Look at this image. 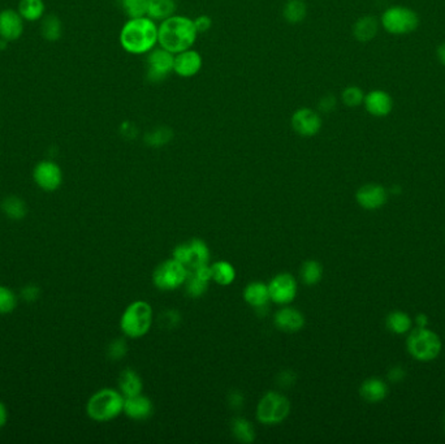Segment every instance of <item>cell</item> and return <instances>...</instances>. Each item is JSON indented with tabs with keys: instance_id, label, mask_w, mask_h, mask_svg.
I'll return each instance as SVG.
<instances>
[{
	"instance_id": "1",
	"label": "cell",
	"mask_w": 445,
	"mask_h": 444,
	"mask_svg": "<svg viewBox=\"0 0 445 444\" xmlns=\"http://www.w3.org/2000/svg\"><path fill=\"white\" fill-rule=\"evenodd\" d=\"M197 36L193 20L187 16L172 14L158 26L159 46L173 55L191 49Z\"/></svg>"
},
{
	"instance_id": "2",
	"label": "cell",
	"mask_w": 445,
	"mask_h": 444,
	"mask_svg": "<svg viewBox=\"0 0 445 444\" xmlns=\"http://www.w3.org/2000/svg\"><path fill=\"white\" fill-rule=\"evenodd\" d=\"M119 39L121 47L129 54H147L158 43V26L147 16L129 19L120 32Z\"/></svg>"
},
{
	"instance_id": "3",
	"label": "cell",
	"mask_w": 445,
	"mask_h": 444,
	"mask_svg": "<svg viewBox=\"0 0 445 444\" xmlns=\"http://www.w3.org/2000/svg\"><path fill=\"white\" fill-rule=\"evenodd\" d=\"M124 409V396L112 388H103L93 395L86 412L93 421L107 422L116 419Z\"/></svg>"
},
{
	"instance_id": "4",
	"label": "cell",
	"mask_w": 445,
	"mask_h": 444,
	"mask_svg": "<svg viewBox=\"0 0 445 444\" xmlns=\"http://www.w3.org/2000/svg\"><path fill=\"white\" fill-rule=\"evenodd\" d=\"M153 323V307L145 301H134L128 306L120 319V327L128 338L137 339L146 335Z\"/></svg>"
},
{
	"instance_id": "5",
	"label": "cell",
	"mask_w": 445,
	"mask_h": 444,
	"mask_svg": "<svg viewBox=\"0 0 445 444\" xmlns=\"http://www.w3.org/2000/svg\"><path fill=\"white\" fill-rule=\"evenodd\" d=\"M381 24L392 36H407L418 29L420 16L409 7L392 5L383 12Z\"/></svg>"
},
{
	"instance_id": "6",
	"label": "cell",
	"mask_w": 445,
	"mask_h": 444,
	"mask_svg": "<svg viewBox=\"0 0 445 444\" xmlns=\"http://www.w3.org/2000/svg\"><path fill=\"white\" fill-rule=\"evenodd\" d=\"M407 347L411 357L422 362H427L440 355L442 340L439 335L427 327H417L409 335Z\"/></svg>"
},
{
	"instance_id": "7",
	"label": "cell",
	"mask_w": 445,
	"mask_h": 444,
	"mask_svg": "<svg viewBox=\"0 0 445 444\" xmlns=\"http://www.w3.org/2000/svg\"><path fill=\"white\" fill-rule=\"evenodd\" d=\"M291 403L288 397L279 393H267L256 408V419L265 425H278L288 417Z\"/></svg>"
},
{
	"instance_id": "8",
	"label": "cell",
	"mask_w": 445,
	"mask_h": 444,
	"mask_svg": "<svg viewBox=\"0 0 445 444\" xmlns=\"http://www.w3.org/2000/svg\"><path fill=\"white\" fill-rule=\"evenodd\" d=\"M188 272L187 267L182 266L176 259H168L155 268L154 284L160 291H175L185 283Z\"/></svg>"
},
{
	"instance_id": "9",
	"label": "cell",
	"mask_w": 445,
	"mask_h": 444,
	"mask_svg": "<svg viewBox=\"0 0 445 444\" xmlns=\"http://www.w3.org/2000/svg\"><path fill=\"white\" fill-rule=\"evenodd\" d=\"M173 259L191 271L198 267L206 266L210 259V249L206 242L200 239L180 244L173 250Z\"/></svg>"
},
{
	"instance_id": "10",
	"label": "cell",
	"mask_w": 445,
	"mask_h": 444,
	"mask_svg": "<svg viewBox=\"0 0 445 444\" xmlns=\"http://www.w3.org/2000/svg\"><path fill=\"white\" fill-rule=\"evenodd\" d=\"M175 55L162 47L153 49L147 56V80L150 82H160L173 72Z\"/></svg>"
},
{
	"instance_id": "11",
	"label": "cell",
	"mask_w": 445,
	"mask_h": 444,
	"mask_svg": "<svg viewBox=\"0 0 445 444\" xmlns=\"http://www.w3.org/2000/svg\"><path fill=\"white\" fill-rule=\"evenodd\" d=\"M291 126L298 136L309 139L318 135L323 126V120L318 111L309 107H302L293 113Z\"/></svg>"
},
{
	"instance_id": "12",
	"label": "cell",
	"mask_w": 445,
	"mask_h": 444,
	"mask_svg": "<svg viewBox=\"0 0 445 444\" xmlns=\"http://www.w3.org/2000/svg\"><path fill=\"white\" fill-rule=\"evenodd\" d=\"M268 291L271 301L275 304H291L297 294V281L291 274L282 272L269 281Z\"/></svg>"
},
{
	"instance_id": "13",
	"label": "cell",
	"mask_w": 445,
	"mask_h": 444,
	"mask_svg": "<svg viewBox=\"0 0 445 444\" xmlns=\"http://www.w3.org/2000/svg\"><path fill=\"white\" fill-rule=\"evenodd\" d=\"M33 178L40 189L56 191L63 183L62 168L52 161H42L34 167Z\"/></svg>"
},
{
	"instance_id": "14",
	"label": "cell",
	"mask_w": 445,
	"mask_h": 444,
	"mask_svg": "<svg viewBox=\"0 0 445 444\" xmlns=\"http://www.w3.org/2000/svg\"><path fill=\"white\" fill-rule=\"evenodd\" d=\"M202 56L198 51L189 50L181 51L175 55L173 60V72L180 77L191 78L200 73L202 69Z\"/></svg>"
},
{
	"instance_id": "15",
	"label": "cell",
	"mask_w": 445,
	"mask_h": 444,
	"mask_svg": "<svg viewBox=\"0 0 445 444\" xmlns=\"http://www.w3.org/2000/svg\"><path fill=\"white\" fill-rule=\"evenodd\" d=\"M363 106L374 117H385L394 111V100L389 93L384 90H371L365 94Z\"/></svg>"
},
{
	"instance_id": "16",
	"label": "cell",
	"mask_w": 445,
	"mask_h": 444,
	"mask_svg": "<svg viewBox=\"0 0 445 444\" xmlns=\"http://www.w3.org/2000/svg\"><path fill=\"white\" fill-rule=\"evenodd\" d=\"M358 205L366 210H376L383 207L388 200V191L379 184H366L356 193Z\"/></svg>"
},
{
	"instance_id": "17",
	"label": "cell",
	"mask_w": 445,
	"mask_h": 444,
	"mask_svg": "<svg viewBox=\"0 0 445 444\" xmlns=\"http://www.w3.org/2000/svg\"><path fill=\"white\" fill-rule=\"evenodd\" d=\"M23 17L19 11L4 10L0 12V38L12 42L20 38L24 30Z\"/></svg>"
},
{
	"instance_id": "18",
	"label": "cell",
	"mask_w": 445,
	"mask_h": 444,
	"mask_svg": "<svg viewBox=\"0 0 445 444\" xmlns=\"http://www.w3.org/2000/svg\"><path fill=\"white\" fill-rule=\"evenodd\" d=\"M211 280H213L211 279V270L208 265L191 270L188 272V277L184 283L185 288H187V293L193 299H198V297L204 296Z\"/></svg>"
},
{
	"instance_id": "19",
	"label": "cell",
	"mask_w": 445,
	"mask_h": 444,
	"mask_svg": "<svg viewBox=\"0 0 445 444\" xmlns=\"http://www.w3.org/2000/svg\"><path fill=\"white\" fill-rule=\"evenodd\" d=\"M153 403L146 396L140 394L130 397H124L123 412L129 419H136V421L147 419L153 414Z\"/></svg>"
},
{
	"instance_id": "20",
	"label": "cell",
	"mask_w": 445,
	"mask_h": 444,
	"mask_svg": "<svg viewBox=\"0 0 445 444\" xmlns=\"http://www.w3.org/2000/svg\"><path fill=\"white\" fill-rule=\"evenodd\" d=\"M274 323L280 331L292 334V332H297L304 327L305 318L302 316V313L298 312L297 309L285 306L276 312Z\"/></svg>"
},
{
	"instance_id": "21",
	"label": "cell",
	"mask_w": 445,
	"mask_h": 444,
	"mask_svg": "<svg viewBox=\"0 0 445 444\" xmlns=\"http://www.w3.org/2000/svg\"><path fill=\"white\" fill-rule=\"evenodd\" d=\"M378 32L379 20L371 14L359 17L353 25V37L361 43H368L372 40L378 36Z\"/></svg>"
},
{
	"instance_id": "22",
	"label": "cell",
	"mask_w": 445,
	"mask_h": 444,
	"mask_svg": "<svg viewBox=\"0 0 445 444\" xmlns=\"http://www.w3.org/2000/svg\"><path fill=\"white\" fill-rule=\"evenodd\" d=\"M359 395L365 401L376 404L387 397L388 386L381 378H369L361 384Z\"/></svg>"
},
{
	"instance_id": "23",
	"label": "cell",
	"mask_w": 445,
	"mask_h": 444,
	"mask_svg": "<svg viewBox=\"0 0 445 444\" xmlns=\"http://www.w3.org/2000/svg\"><path fill=\"white\" fill-rule=\"evenodd\" d=\"M243 299L248 304L253 306L255 310H262L267 309L268 301L269 299V291H268L267 284L261 283V281H254L250 283L243 292Z\"/></svg>"
},
{
	"instance_id": "24",
	"label": "cell",
	"mask_w": 445,
	"mask_h": 444,
	"mask_svg": "<svg viewBox=\"0 0 445 444\" xmlns=\"http://www.w3.org/2000/svg\"><path fill=\"white\" fill-rule=\"evenodd\" d=\"M119 387L124 397H130V396L140 395L143 386L140 375L134 370L125 369L119 377Z\"/></svg>"
},
{
	"instance_id": "25",
	"label": "cell",
	"mask_w": 445,
	"mask_h": 444,
	"mask_svg": "<svg viewBox=\"0 0 445 444\" xmlns=\"http://www.w3.org/2000/svg\"><path fill=\"white\" fill-rule=\"evenodd\" d=\"M307 16L305 0H288L282 8V17L288 24H301Z\"/></svg>"
},
{
	"instance_id": "26",
	"label": "cell",
	"mask_w": 445,
	"mask_h": 444,
	"mask_svg": "<svg viewBox=\"0 0 445 444\" xmlns=\"http://www.w3.org/2000/svg\"><path fill=\"white\" fill-rule=\"evenodd\" d=\"M176 11V1L175 0H149L147 7V17L152 20H166L171 17Z\"/></svg>"
},
{
	"instance_id": "27",
	"label": "cell",
	"mask_w": 445,
	"mask_h": 444,
	"mask_svg": "<svg viewBox=\"0 0 445 444\" xmlns=\"http://www.w3.org/2000/svg\"><path fill=\"white\" fill-rule=\"evenodd\" d=\"M211 270V279L217 283L219 285H229L236 279V270L229 262L219 261L215 262Z\"/></svg>"
},
{
	"instance_id": "28",
	"label": "cell",
	"mask_w": 445,
	"mask_h": 444,
	"mask_svg": "<svg viewBox=\"0 0 445 444\" xmlns=\"http://www.w3.org/2000/svg\"><path fill=\"white\" fill-rule=\"evenodd\" d=\"M232 434L241 443H252L255 439V430L252 422L242 417L232 421Z\"/></svg>"
},
{
	"instance_id": "29",
	"label": "cell",
	"mask_w": 445,
	"mask_h": 444,
	"mask_svg": "<svg viewBox=\"0 0 445 444\" xmlns=\"http://www.w3.org/2000/svg\"><path fill=\"white\" fill-rule=\"evenodd\" d=\"M172 139H173V130L166 126H162L147 132L143 136V142L150 148H162L168 142H171Z\"/></svg>"
},
{
	"instance_id": "30",
	"label": "cell",
	"mask_w": 445,
	"mask_h": 444,
	"mask_svg": "<svg viewBox=\"0 0 445 444\" xmlns=\"http://www.w3.org/2000/svg\"><path fill=\"white\" fill-rule=\"evenodd\" d=\"M387 329L396 335L407 334V331L411 329V318L407 316L404 312H392L387 317Z\"/></svg>"
},
{
	"instance_id": "31",
	"label": "cell",
	"mask_w": 445,
	"mask_h": 444,
	"mask_svg": "<svg viewBox=\"0 0 445 444\" xmlns=\"http://www.w3.org/2000/svg\"><path fill=\"white\" fill-rule=\"evenodd\" d=\"M19 13L24 20L37 21L45 13V3L43 0H21Z\"/></svg>"
},
{
	"instance_id": "32",
	"label": "cell",
	"mask_w": 445,
	"mask_h": 444,
	"mask_svg": "<svg viewBox=\"0 0 445 444\" xmlns=\"http://www.w3.org/2000/svg\"><path fill=\"white\" fill-rule=\"evenodd\" d=\"M1 209L5 215L11 219H16V220L23 219L27 211L25 202L17 197H7L1 202Z\"/></svg>"
},
{
	"instance_id": "33",
	"label": "cell",
	"mask_w": 445,
	"mask_h": 444,
	"mask_svg": "<svg viewBox=\"0 0 445 444\" xmlns=\"http://www.w3.org/2000/svg\"><path fill=\"white\" fill-rule=\"evenodd\" d=\"M323 277V267L317 261H307L301 267V279L307 285H314Z\"/></svg>"
},
{
	"instance_id": "34",
	"label": "cell",
	"mask_w": 445,
	"mask_h": 444,
	"mask_svg": "<svg viewBox=\"0 0 445 444\" xmlns=\"http://www.w3.org/2000/svg\"><path fill=\"white\" fill-rule=\"evenodd\" d=\"M40 30H42V36L47 40L51 42L58 40L62 36V21L53 14L47 16L42 23Z\"/></svg>"
},
{
	"instance_id": "35",
	"label": "cell",
	"mask_w": 445,
	"mask_h": 444,
	"mask_svg": "<svg viewBox=\"0 0 445 444\" xmlns=\"http://www.w3.org/2000/svg\"><path fill=\"white\" fill-rule=\"evenodd\" d=\"M363 100H365L363 90L358 88L356 85L346 86L341 93V101L349 108L359 107L361 104H363Z\"/></svg>"
},
{
	"instance_id": "36",
	"label": "cell",
	"mask_w": 445,
	"mask_h": 444,
	"mask_svg": "<svg viewBox=\"0 0 445 444\" xmlns=\"http://www.w3.org/2000/svg\"><path fill=\"white\" fill-rule=\"evenodd\" d=\"M121 7L129 19L143 17L147 14L149 0H121Z\"/></svg>"
},
{
	"instance_id": "37",
	"label": "cell",
	"mask_w": 445,
	"mask_h": 444,
	"mask_svg": "<svg viewBox=\"0 0 445 444\" xmlns=\"http://www.w3.org/2000/svg\"><path fill=\"white\" fill-rule=\"evenodd\" d=\"M17 306L16 294L7 287L0 285V314H10Z\"/></svg>"
},
{
	"instance_id": "38",
	"label": "cell",
	"mask_w": 445,
	"mask_h": 444,
	"mask_svg": "<svg viewBox=\"0 0 445 444\" xmlns=\"http://www.w3.org/2000/svg\"><path fill=\"white\" fill-rule=\"evenodd\" d=\"M180 320H181V317H180L178 310L171 309V310H166L162 313V316L159 317V325L166 330H172L178 326Z\"/></svg>"
},
{
	"instance_id": "39",
	"label": "cell",
	"mask_w": 445,
	"mask_h": 444,
	"mask_svg": "<svg viewBox=\"0 0 445 444\" xmlns=\"http://www.w3.org/2000/svg\"><path fill=\"white\" fill-rule=\"evenodd\" d=\"M128 347L124 339H116L108 347V355L112 360H120L127 355Z\"/></svg>"
},
{
	"instance_id": "40",
	"label": "cell",
	"mask_w": 445,
	"mask_h": 444,
	"mask_svg": "<svg viewBox=\"0 0 445 444\" xmlns=\"http://www.w3.org/2000/svg\"><path fill=\"white\" fill-rule=\"evenodd\" d=\"M337 106V100L333 94H326L323 95L318 102V113L322 114H331L332 111H335Z\"/></svg>"
},
{
	"instance_id": "41",
	"label": "cell",
	"mask_w": 445,
	"mask_h": 444,
	"mask_svg": "<svg viewBox=\"0 0 445 444\" xmlns=\"http://www.w3.org/2000/svg\"><path fill=\"white\" fill-rule=\"evenodd\" d=\"M193 23H194V27H195V30H197L198 34L200 33H207L213 27V20L207 14L198 16L197 19L193 20Z\"/></svg>"
},
{
	"instance_id": "42",
	"label": "cell",
	"mask_w": 445,
	"mask_h": 444,
	"mask_svg": "<svg viewBox=\"0 0 445 444\" xmlns=\"http://www.w3.org/2000/svg\"><path fill=\"white\" fill-rule=\"evenodd\" d=\"M120 135L127 140H134L139 136V128L132 121H124L120 126Z\"/></svg>"
},
{
	"instance_id": "43",
	"label": "cell",
	"mask_w": 445,
	"mask_h": 444,
	"mask_svg": "<svg viewBox=\"0 0 445 444\" xmlns=\"http://www.w3.org/2000/svg\"><path fill=\"white\" fill-rule=\"evenodd\" d=\"M278 381H279V384L281 387H289V386L294 384L296 375L293 374L291 370H284V371H281L279 375H278Z\"/></svg>"
},
{
	"instance_id": "44",
	"label": "cell",
	"mask_w": 445,
	"mask_h": 444,
	"mask_svg": "<svg viewBox=\"0 0 445 444\" xmlns=\"http://www.w3.org/2000/svg\"><path fill=\"white\" fill-rule=\"evenodd\" d=\"M405 370L401 368V366H394L388 371V379L394 383H398V382L402 381L404 377H405Z\"/></svg>"
},
{
	"instance_id": "45",
	"label": "cell",
	"mask_w": 445,
	"mask_h": 444,
	"mask_svg": "<svg viewBox=\"0 0 445 444\" xmlns=\"http://www.w3.org/2000/svg\"><path fill=\"white\" fill-rule=\"evenodd\" d=\"M229 406L233 409H240L243 406V396L239 391H233L229 395Z\"/></svg>"
},
{
	"instance_id": "46",
	"label": "cell",
	"mask_w": 445,
	"mask_h": 444,
	"mask_svg": "<svg viewBox=\"0 0 445 444\" xmlns=\"http://www.w3.org/2000/svg\"><path fill=\"white\" fill-rule=\"evenodd\" d=\"M7 421H8V410L5 406L0 401V429L5 426Z\"/></svg>"
},
{
	"instance_id": "47",
	"label": "cell",
	"mask_w": 445,
	"mask_h": 444,
	"mask_svg": "<svg viewBox=\"0 0 445 444\" xmlns=\"http://www.w3.org/2000/svg\"><path fill=\"white\" fill-rule=\"evenodd\" d=\"M436 56H437L439 62L443 64L445 67V42L444 43H442V45L437 47V50H436Z\"/></svg>"
},
{
	"instance_id": "48",
	"label": "cell",
	"mask_w": 445,
	"mask_h": 444,
	"mask_svg": "<svg viewBox=\"0 0 445 444\" xmlns=\"http://www.w3.org/2000/svg\"><path fill=\"white\" fill-rule=\"evenodd\" d=\"M416 322H417V326L418 327H427L429 318H427L426 314H420V316H417V318H416Z\"/></svg>"
},
{
	"instance_id": "49",
	"label": "cell",
	"mask_w": 445,
	"mask_h": 444,
	"mask_svg": "<svg viewBox=\"0 0 445 444\" xmlns=\"http://www.w3.org/2000/svg\"><path fill=\"white\" fill-rule=\"evenodd\" d=\"M444 430H445V416H444Z\"/></svg>"
}]
</instances>
